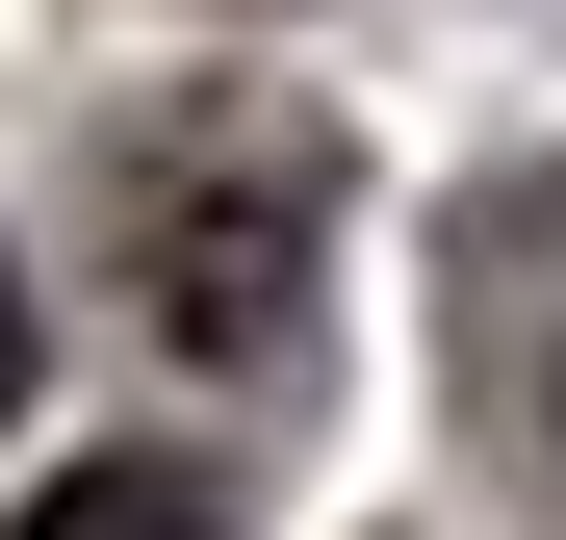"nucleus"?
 I'll return each mask as SVG.
<instances>
[{"mask_svg": "<svg viewBox=\"0 0 566 540\" xmlns=\"http://www.w3.org/2000/svg\"><path fill=\"white\" fill-rule=\"evenodd\" d=\"M310 232H335V155L310 129H180L129 155V284L180 360H283L310 335Z\"/></svg>", "mask_w": 566, "mask_h": 540, "instance_id": "1", "label": "nucleus"}, {"mask_svg": "<svg viewBox=\"0 0 566 540\" xmlns=\"http://www.w3.org/2000/svg\"><path fill=\"white\" fill-rule=\"evenodd\" d=\"M27 540H232V515L180 489V464H52V489H27Z\"/></svg>", "mask_w": 566, "mask_h": 540, "instance_id": "2", "label": "nucleus"}, {"mask_svg": "<svg viewBox=\"0 0 566 540\" xmlns=\"http://www.w3.org/2000/svg\"><path fill=\"white\" fill-rule=\"evenodd\" d=\"M0 412H27V257H0Z\"/></svg>", "mask_w": 566, "mask_h": 540, "instance_id": "3", "label": "nucleus"}]
</instances>
